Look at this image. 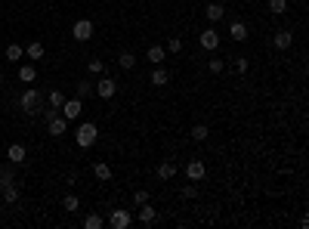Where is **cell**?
<instances>
[{"mask_svg":"<svg viewBox=\"0 0 309 229\" xmlns=\"http://www.w3.org/2000/svg\"><path fill=\"white\" fill-rule=\"evenodd\" d=\"M19 108L25 111V114H37L44 108V96H41V90H34V87H28L22 96H19Z\"/></svg>","mask_w":309,"mask_h":229,"instance_id":"1","label":"cell"},{"mask_svg":"<svg viewBox=\"0 0 309 229\" xmlns=\"http://www.w3.org/2000/svg\"><path fill=\"white\" fill-rule=\"evenodd\" d=\"M96 139H99V130H96V124H93V121L77 124V130H74V142L81 146V149H90Z\"/></svg>","mask_w":309,"mask_h":229,"instance_id":"2","label":"cell"},{"mask_svg":"<svg viewBox=\"0 0 309 229\" xmlns=\"http://www.w3.org/2000/svg\"><path fill=\"white\" fill-rule=\"evenodd\" d=\"M81 111H84V99H81V96L65 99V102H62V108H59V114H62L65 121H77V118H81Z\"/></svg>","mask_w":309,"mask_h":229,"instance_id":"3","label":"cell"},{"mask_svg":"<svg viewBox=\"0 0 309 229\" xmlns=\"http://www.w3.org/2000/svg\"><path fill=\"white\" fill-rule=\"evenodd\" d=\"M96 96L99 99H111L114 93H118V81H114V78H108V74H99V81H96Z\"/></svg>","mask_w":309,"mask_h":229,"instance_id":"4","label":"cell"},{"mask_svg":"<svg viewBox=\"0 0 309 229\" xmlns=\"http://www.w3.org/2000/svg\"><path fill=\"white\" fill-rule=\"evenodd\" d=\"M71 37H74V41H90V37H93V19H77L74 22V28H71Z\"/></svg>","mask_w":309,"mask_h":229,"instance_id":"5","label":"cell"},{"mask_svg":"<svg viewBox=\"0 0 309 229\" xmlns=\"http://www.w3.org/2000/svg\"><path fill=\"white\" fill-rule=\"evenodd\" d=\"M130 223H133V214L124 211V208H114L111 217H108V226H111V229H127Z\"/></svg>","mask_w":309,"mask_h":229,"instance_id":"6","label":"cell"},{"mask_svg":"<svg viewBox=\"0 0 309 229\" xmlns=\"http://www.w3.org/2000/svg\"><path fill=\"white\" fill-rule=\"evenodd\" d=\"M65 130H68V121L62 118V114H53V118H47V133H50L53 139H56V136H62Z\"/></svg>","mask_w":309,"mask_h":229,"instance_id":"7","label":"cell"},{"mask_svg":"<svg viewBox=\"0 0 309 229\" xmlns=\"http://www.w3.org/2000/svg\"><path fill=\"white\" fill-rule=\"evenodd\" d=\"M204 174H207V167H204V161H198V158H192V161L186 164V177H189L192 183L204 180Z\"/></svg>","mask_w":309,"mask_h":229,"instance_id":"8","label":"cell"},{"mask_svg":"<svg viewBox=\"0 0 309 229\" xmlns=\"http://www.w3.org/2000/svg\"><path fill=\"white\" fill-rule=\"evenodd\" d=\"M272 44H275V50H291V44H294V31H291V28H282V31H275Z\"/></svg>","mask_w":309,"mask_h":229,"instance_id":"9","label":"cell"},{"mask_svg":"<svg viewBox=\"0 0 309 229\" xmlns=\"http://www.w3.org/2000/svg\"><path fill=\"white\" fill-rule=\"evenodd\" d=\"M201 47L210 50V53L220 50V34H217V28H204V31H201Z\"/></svg>","mask_w":309,"mask_h":229,"instance_id":"10","label":"cell"},{"mask_svg":"<svg viewBox=\"0 0 309 229\" xmlns=\"http://www.w3.org/2000/svg\"><path fill=\"white\" fill-rule=\"evenodd\" d=\"M139 223L142 226H154V223H158V208H151L148 202L139 205Z\"/></svg>","mask_w":309,"mask_h":229,"instance_id":"11","label":"cell"},{"mask_svg":"<svg viewBox=\"0 0 309 229\" xmlns=\"http://www.w3.org/2000/svg\"><path fill=\"white\" fill-rule=\"evenodd\" d=\"M229 37H232V41H238V44H244L248 41V25L241 19H235V22L229 25Z\"/></svg>","mask_w":309,"mask_h":229,"instance_id":"12","label":"cell"},{"mask_svg":"<svg viewBox=\"0 0 309 229\" xmlns=\"http://www.w3.org/2000/svg\"><path fill=\"white\" fill-rule=\"evenodd\" d=\"M7 158H10L13 164H25V158H28V152H25V146H22V142H13V146L7 149Z\"/></svg>","mask_w":309,"mask_h":229,"instance_id":"13","label":"cell"},{"mask_svg":"<svg viewBox=\"0 0 309 229\" xmlns=\"http://www.w3.org/2000/svg\"><path fill=\"white\" fill-rule=\"evenodd\" d=\"M145 59H148L151 65H161V62L167 59V50H164V47H158V44H154V47H148V53H145Z\"/></svg>","mask_w":309,"mask_h":229,"instance_id":"14","label":"cell"},{"mask_svg":"<svg viewBox=\"0 0 309 229\" xmlns=\"http://www.w3.org/2000/svg\"><path fill=\"white\" fill-rule=\"evenodd\" d=\"M34 78H37V68H34L31 62L19 65V81H22V84H34Z\"/></svg>","mask_w":309,"mask_h":229,"instance_id":"15","label":"cell"},{"mask_svg":"<svg viewBox=\"0 0 309 229\" xmlns=\"http://www.w3.org/2000/svg\"><path fill=\"white\" fill-rule=\"evenodd\" d=\"M167 81H170V74H167V68H161V65H154V71H151V84H154V87H167Z\"/></svg>","mask_w":309,"mask_h":229,"instance_id":"16","label":"cell"},{"mask_svg":"<svg viewBox=\"0 0 309 229\" xmlns=\"http://www.w3.org/2000/svg\"><path fill=\"white\" fill-rule=\"evenodd\" d=\"M0 195H4V202H7V205H16V202H19V186H16V180H13V183H7Z\"/></svg>","mask_w":309,"mask_h":229,"instance_id":"17","label":"cell"},{"mask_svg":"<svg viewBox=\"0 0 309 229\" xmlns=\"http://www.w3.org/2000/svg\"><path fill=\"white\" fill-rule=\"evenodd\" d=\"M93 177H96L99 183H108V180H111V167H108L105 161H96V164H93Z\"/></svg>","mask_w":309,"mask_h":229,"instance_id":"18","label":"cell"},{"mask_svg":"<svg viewBox=\"0 0 309 229\" xmlns=\"http://www.w3.org/2000/svg\"><path fill=\"white\" fill-rule=\"evenodd\" d=\"M204 13H207V19L217 25V22L226 16V7H223V4H207V10H204Z\"/></svg>","mask_w":309,"mask_h":229,"instance_id":"19","label":"cell"},{"mask_svg":"<svg viewBox=\"0 0 309 229\" xmlns=\"http://www.w3.org/2000/svg\"><path fill=\"white\" fill-rule=\"evenodd\" d=\"M173 177H176V164H173V161L158 164V180H173Z\"/></svg>","mask_w":309,"mask_h":229,"instance_id":"20","label":"cell"},{"mask_svg":"<svg viewBox=\"0 0 309 229\" xmlns=\"http://www.w3.org/2000/svg\"><path fill=\"white\" fill-rule=\"evenodd\" d=\"M266 7L272 16H285L288 13V0H266Z\"/></svg>","mask_w":309,"mask_h":229,"instance_id":"21","label":"cell"},{"mask_svg":"<svg viewBox=\"0 0 309 229\" xmlns=\"http://www.w3.org/2000/svg\"><path fill=\"white\" fill-rule=\"evenodd\" d=\"M25 56H28V59H44V44H41V41L28 44V47H25Z\"/></svg>","mask_w":309,"mask_h":229,"instance_id":"22","label":"cell"},{"mask_svg":"<svg viewBox=\"0 0 309 229\" xmlns=\"http://www.w3.org/2000/svg\"><path fill=\"white\" fill-rule=\"evenodd\" d=\"M118 65H121L124 71H130V68H136V56H133L130 50H124V53L118 56Z\"/></svg>","mask_w":309,"mask_h":229,"instance_id":"23","label":"cell"},{"mask_svg":"<svg viewBox=\"0 0 309 229\" xmlns=\"http://www.w3.org/2000/svg\"><path fill=\"white\" fill-rule=\"evenodd\" d=\"M102 226H105V220H102V217H99L96 211L84 217V229H102Z\"/></svg>","mask_w":309,"mask_h":229,"instance_id":"24","label":"cell"},{"mask_svg":"<svg viewBox=\"0 0 309 229\" xmlns=\"http://www.w3.org/2000/svg\"><path fill=\"white\" fill-rule=\"evenodd\" d=\"M207 136H210L207 124H192V139H195V142H204Z\"/></svg>","mask_w":309,"mask_h":229,"instance_id":"25","label":"cell"},{"mask_svg":"<svg viewBox=\"0 0 309 229\" xmlns=\"http://www.w3.org/2000/svg\"><path fill=\"white\" fill-rule=\"evenodd\" d=\"M4 56H7V59H10V62H19V59H22V56H25V47H19V44H10V47H7V53H4Z\"/></svg>","mask_w":309,"mask_h":229,"instance_id":"26","label":"cell"},{"mask_svg":"<svg viewBox=\"0 0 309 229\" xmlns=\"http://www.w3.org/2000/svg\"><path fill=\"white\" fill-rule=\"evenodd\" d=\"M87 71L93 74V78H99V74H105V62L102 59H90L87 62Z\"/></svg>","mask_w":309,"mask_h":229,"instance_id":"27","label":"cell"},{"mask_svg":"<svg viewBox=\"0 0 309 229\" xmlns=\"http://www.w3.org/2000/svg\"><path fill=\"white\" fill-rule=\"evenodd\" d=\"M93 81H77V96H81V99H87V96H93Z\"/></svg>","mask_w":309,"mask_h":229,"instance_id":"28","label":"cell"},{"mask_svg":"<svg viewBox=\"0 0 309 229\" xmlns=\"http://www.w3.org/2000/svg\"><path fill=\"white\" fill-rule=\"evenodd\" d=\"M62 102H65V96H62V90H53V93L47 96V105H50V108H62Z\"/></svg>","mask_w":309,"mask_h":229,"instance_id":"29","label":"cell"},{"mask_svg":"<svg viewBox=\"0 0 309 229\" xmlns=\"http://www.w3.org/2000/svg\"><path fill=\"white\" fill-rule=\"evenodd\" d=\"M62 208H65L68 214H74L77 208H81V202H77V195H65V198H62Z\"/></svg>","mask_w":309,"mask_h":229,"instance_id":"30","label":"cell"},{"mask_svg":"<svg viewBox=\"0 0 309 229\" xmlns=\"http://www.w3.org/2000/svg\"><path fill=\"white\" fill-rule=\"evenodd\" d=\"M13 180H16L13 167H4V170H0V192H4V186H7V183H13Z\"/></svg>","mask_w":309,"mask_h":229,"instance_id":"31","label":"cell"},{"mask_svg":"<svg viewBox=\"0 0 309 229\" xmlns=\"http://www.w3.org/2000/svg\"><path fill=\"white\" fill-rule=\"evenodd\" d=\"M232 68H235L238 74H244L248 71V59L244 56H232Z\"/></svg>","mask_w":309,"mask_h":229,"instance_id":"32","label":"cell"},{"mask_svg":"<svg viewBox=\"0 0 309 229\" xmlns=\"http://www.w3.org/2000/svg\"><path fill=\"white\" fill-rule=\"evenodd\" d=\"M195 195H198V186L189 180V186H182V198H195Z\"/></svg>","mask_w":309,"mask_h":229,"instance_id":"33","label":"cell"},{"mask_svg":"<svg viewBox=\"0 0 309 229\" xmlns=\"http://www.w3.org/2000/svg\"><path fill=\"white\" fill-rule=\"evenodd\" d=\"M164 50H167V53H179V50H182V41H179V37H170Z\"/></svg>","mask_w":309,"mask_h":229,"instance_id":"34","label":"cell"},{"mask_svg":"<svg viewBox=\"0 0 309 229\" xmlns=\"http://www.w3.org/2000/svg\"><path fill=\"white\" fill-rule=\"evenodd\" d=\"M133 202H136V208L145 205V202H148V192H145V189H136V192H133Z\"/></svg>","mask_w":309,"mask_h":229,"instance_id":"35","label":"cell"},{"mask_svg":"<svg viewBox=\"0 0 309 229\" xmlns=\"http://www.w3.org/2000/svg\"><path fill=\"white\" fill-rule=\"evenodd\" d=\"M207 68H210L213 74H220V71L226 68V62H223V59H210V62H207Z\"/></svg>","mask_w":309,"mask_h":229,"instance_id":"36","label":"cell"},{"mask_svg":"<svg viewBox=\"0 0 309 229\" xmlns=\"http://www.w3.org/2000/svg\"><path fill=\"white\" fill-rule=\"evenodd\" d=\"M0 81H4V71H0Z\"/></svg>","mask_w":309,"mask_h":229,"instance_id":"37","label":"cell"},{"mask_svg":"<svg viewBox=\"0 0 309 229\" xmlns=\"http://www.w3.org/2000/svg\"><path fill=\"white\" fill-rule=\"evenodd\" d=\"M0 170H4V164H0Z\"/></svg>","mask_w":309,"mask_h":229,"instance_id":"38","label":"cell"}]
</instances>
